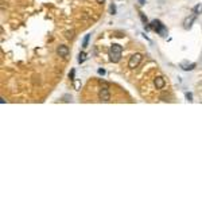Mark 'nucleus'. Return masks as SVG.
I'll list each match as a JSON object with an SVG mask.
<instances>
[{"label":"nucleus","instance_id":"obj_1","mask_svg":"<svg viewBox=\"0 0 202 202\" xmlns=\"http://www.w3.org/2000/svg\"><path fill=\"white\" fill-rule=\"evenodd\" d=\"M151 28L156 31V32H158L160 36H167V34H168V31H167L166 26H164V24H163L160 20H154V22L151 23Z\"/></svg>","mask_w":202,"mask_h":202},{"label":"nucleus","instance_id":"obj_2","mask_svg":"<svg viewBox=\"0 0 202 202\" xmlns=\"http://www.w3.org/2000/svg\"><path fill=\"white\" fill-rule=\"evenodd\" d=\"M98 100L104 101V102H109L110 101V93L108 89V85L104 82V86H101V89L98 90Z\"/></svg>","mask_w":202,"mask_h":202},{"label":"nucleus","instance_id":"obj_3","mask_svg":"<svg viewBox=\"0 0 202 202\" xmlns=\"http://www.w3.org/2000/svg\"><path fill=\"white\" fill-rule=\"evenodd\" d=\"M141 58H143V55L139 54V53H135L133 55H131L129 61H128V67H129V69H135V67H137L139 63L141 62Z\"/></svg>","mask_w":202,"mask_h":202},{"label":"nucleus","instance_id":"obj_4","mask_svg":"<svg viewBox=\"0 0 202 202\" xmlns=\"http://www.w3.org/2000/svg\"><path fill=\"white\" fill-rule=\"evenodd\" d=\"M195 18H197L195 13H194V15H190V16H187V18H184V20H183V28L184 30H190V28H191Z\"/></svg>","mask_w":202,"mask_h":202},{"label":"nucleus","instance_id":"obj_5","mask_svg":"<svg viewBox=\"0 0 202 202\" xmlns=\"http://www.w3.org/2000/svg\"><path fill=\"white\" fill-rule=\"evenodd\" d=\"M57 53H58V55H59V57L66 58L69 54H70V50H69V47H67V46H65V44H61V46H58Z\"/></svg>","mask_w":202,"mask_h":202},{"label":"nucleus","instance_id":"obj_6","mask_svg":"<svg viewBox=\"0 0 202 202\" xmlns=\"http://www.w3.org/2000/svg\"><path fill=\"white\" fill-rule=\"evenodd\" d=\"M154 83H155V88L156 89H163L166 86V81H164L163 77H156L154 79Z\"/></svg>","mask_w":202,"mask_h":202},{"label":"nucleus","instance_id":"obj_7","mask_svg":"<svg viewBox=\"0 0 202 202\" xmlns=\"http://www.w3.org/2000/svg\"><path fill=\"white\" fill-rule=\"evenodd\" d=\"M179 66H180V69L184 71H191L195 69V63H189V62H182Z\"/></svg>","mask_w":202,"mask_h":202},{"label":"nucleus","instance_id":"obj_8","mask_svg":"<svg viewBox=\"0 0 202 202\" xmlns=\"http://www.w3.org/2000/svg\"><path fill=\"white\" fill-rule=\"evenodd\" d=\"M120 58H121V53H116V51H110V50H109V59H110V62L116 63V62L120 61Z\"/></svg>","mask_w":202,"mask_h":202},{"label":"nucleus","instance_id":"obj_9","mask_svg":"<svg viewBox=\"0 0 202 202\" xmlns=\"http://www.w3.org/2000/svg\"><path fill=\"white\" fill-rule=\"evenodd\" d=\"M110 51H116V53H123V47L120 46V44L114 43L110 46Z\"/></svg>","mask_w":202,"mask_h":202},{"label":"nucleus","instance_id":"obj_10","mask_svg":"<svg viewBox=\"0 0 202 202\" xmlns=\"http://www.w3.org/2000/svg\"><path fill=\"white\" fill-rule=\"evenodd\" d=\"M193 12L195 13L197 16H198V15H201V13H202V4H197V5H195V7L193 8Z\"/></svg>","mask_w":202,"mask_h":202},{"label":"nucleus","instance_id":"obj_11","mask_svg":"<svg viewBox=\"0 0 202 202\" xmlns=\"http://www.w3.org/2000/svg\"><path fill=\"white\" fill-rule=\"evenodd\" d=\"M86 58H88L86 57V53H83L82 51V53H79V55H78V62L79 63H83V62L86 61Z\"/></svg>","mask_w":202,"mask_h":202},{"label":"nucleus","instance_id":"obj_12","mask_svg":"<svg viewBox=\"0 0 202 202\" xmlns=\"http://www.w3.org/2000/svg\"><path fill=\"white\" fill-rule=\"evenodd\" d=\"M89 39H90V35H85V38H83V40H82V47H83V48L88 47Z\"/></svg>","mask_w":202,"mask_h":202},{"label":"nucleus","instance_id":"obj_13","mask_svg":"<svg viewBox=\"0 0 202 202\" xmlns=\"http://www.w3.org/2000/svg\"><path fill=\"white\" fill-rule=\"evenodd\" d=\"M139 15H140V19H141V22L144 23V26L147 24V16H145L143 12H139Z\"/></svg>","mask_w":202,"mask_h":202},{"label":"nucleus","instance_id":"obj_14","mask_svg":"<svg viewBox=\"0 0 202 202\" xmlns=\"http://www.w3.org/2000/svg\"><path fill=\"white\" fill-rule=\"evenodd\" d=\"M74 36V31H66V38L67 39H71Z\"/></svg>","mask_w":202,"mask_h":202},{"label":"nucleus","instance_id":"obj_15","mask_svg":"<svg viewBox=\"0 0 202 202\" xmlns=\"http://www.w3.org/2000/svg\"><path fill=\"white\" fill-rule=\"evenodd\" d=\"M70 100H71V96H69V94H65L62 97V101H65V102H69Z\"/></svg>","mask_w":202,"mask_h":202},{"label":"nucleus","instance_id":"obj_16","mask_svg":"<svg viewBox=\"0 0 202 202\" xmlns=\"http://www.w3.org/2000/svg\"><path fill=\"white\" fill-rule=\"evenodd\" d=\"M186 98L191 102V101H193V94H191V93H186Z\"/></svg>","mask_w":202,"mask_h":202},{"label":"nucleus","instance_id":"obj_17","mask_svg":"<svg viewBox=\"0 0 202 202\" xmlns=\"http://www.w3.org/2000/svg\"><path fill=\"white\" fill-rule=\"evenodd\" d=\"M79 85H81V82H79V81H75V82H74V86H75V89H77V90H79Z\"/></svg>","mask_w":202,"mask_h":202},{"label":"nucleus","instance_id":"obj_18","mask_svg":"<svg viewBox=\"0 0 202 202\" xmlns=\"http://www.w3.org/2000/svg\"><path fill=\"white\" fill-rule=\"evenodd\" d=\"M114 12H116V7L112 4V5H110V13H114Z\"/></svg>","mask_w":202,"mask_h":202},{"label":"nucleus","instance_id":"obj_19","mask_svg":"<svg viewBox=\"0 0 202 202\" xmlns=\"http://www.w3.org/2000/svg\"><path fill=\"white\" fill-rule=\"evenodd\" d=\"M69 78H70V79H74V70L70 71V74H69Z\"/></svg>","mask_w":202,"mask_h":202},{"label":"nucleus","instance_id":"obj_20","mask_svg":"<svg viewBox=\"0 0 202 202\" xmlns=\"http://www.w3.org/2000/svg\"><path fill=\"white\" fill-rule=\"evenodd\" d=\"M98 74L104 75V74H105V70H104V69H98Z\"/></svg>","mask_w":202,"mask_h":202},{"label":"nucleus","instance_id":"obj_21","mask_svg":"<svg viewBox=\"0 0 202 202\" xmlns=\"http://www.w3.org/2000/svg\"><path fill=\"white\" fill-rule=\"evenodd\" d=\"M0 102H1V104H4V102H7V100H5L4 97H1V98H0Z\"/></svg>","mask_w":202,"mask_h":202},{"label":"nucleus","instance_id":"obj_22","mask_svg":"<svg viewBox=\"0 0 202 202\" xmlns=\"http://www.w3.org/2000/svg\"><path fill=\"white\" fill-rule=\"evenodd\" d=\"M97 3H98V4H102V3H104V1H105V0H96Z\"/></svg>","mask_w":202,"mask_h":202},{"label":"nucleus","instance_id":"obj_23","mask_svg":"<svg viewBox=\"0 0 202 202\" xmlns=\"http://www.w3.org/2000/svg\"><path fill=\"white\" fill-rule=\"evenodd\" d=\"M140 4H145V1L144 0H140Z\"/></svg>","mask_w":202,"mask_h":202}]
</instances>
